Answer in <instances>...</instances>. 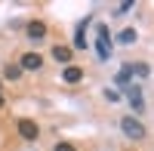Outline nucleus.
<instances>
[{
	"label": "nucleus",
	"instance_id": "obj_3",
	"mask_svg": "<svg viewBox=\"0 0 154 151\" xmlns=\"http://www.w3.org/2000/svg\"><path fill=\"white\" fill-rule=\"evenodd\" d=\"M16 130H19L22 139H28V142H34L37 136H40V130H37V123H34L31 117H19V120H16Z\"/></svg>",
	"mask_w": 154,
	"mask_h": 151
},
{
	"label": "nucleus",
	"instance_id": "obj_12",
	"mask_svg": "<svg viewBox=\"0 0 154 151\" xmlns=\"http://www.w3.org/2000/svg\"><path fill=\"white\" fill-rule=\"evenodd\" d=\"M3 74H6V80H19V77H22V68H19V65H6Z\"/></svg>",
	"mask_w": 154,
	"mask_h": 151
},
{
	"label": "nucleus",
	"instance_id": "obj_9",
	"mask_svg": "<svg viewBox=\"0 0 154 151\" xmlns=\"http://www.w3.org/2000/svg\"><path fill=\"white\" fill-rule=\"evenodd\" d=\"M130 77H133V68H130V65H123L120 74L114 77V83H117V86H126V83H130Z\"/></svg>",
	"mask_w": 154,
	"mask_h": 151
},
{
	"label": "nucleus",
	"instance_id": "obj_5",
	"mask_svg": "<svg viewBox=\"0 0 154 151\" xmlns=\"http://www.w3.org/2000/svg\"><path fill=\"white\" fill-rule=\"evenodd\" d=\"M123 90H126V96H130V105H133V111H142V108H145V102H142V90H139V83H126Z\"/></svg>",
	"mask_w": 154,
	"mask_h": 151
},
{
	"label": "nucleus",
	"instance_id": "obj_15",
	"mask_svg": "<svg viewBox=\"0 0 154 151\" xmlns=\"http://www.w3.org/2000/svg\"><path fill=\"white\" fill-rule=\"evenodd\" d=\"M56 151H77V148H74L71 142H59V145H56Z\"/></svg>",
	"mask_w": 154,
	"mask_h": 151
},
{
	"label": "nucleus",
	"instance_id": "obj_4",
	"mask_svg": "<svg viewBox=\"0 0 154 151\" xmlns=\"http://www.w3.org/2000/svg\"><path fill=\"white\" fill-rule=\"evenodd\" d=\"M25 34H28V40H43L46 37V25L40 19H31L28 25H25Z\"/></svg>",
	"mask_w": 154,
	"mask_h": 151
},
{
	"label": "nucleus",
	"instance_id": "obj_16",
	"mask_svg": "<svg viewBox=\"0 0 154 151\" xmlns=\"http://www.w3.org/2000/svg\"><path fill=\"white\" fill-rule=\"evenodd\" d=\"M105 99H108V102H117V99H120V93H114V90H105Z\"/></svg>",
	"mask_w": 154,
	"mask_h": 151
},
{
	"label": "nucleus",
	"instance_id": "obj_11",
	"mask_svg": "<svg viewBox=\"0 0 154 151\" xmlns=\"http://www.w3.org/2000/svg\"><path fill=\"white\" fill-rule=\"evenodd\" d=\"M117 40H120L123 46H130V43L136 40V31H133V28H126V31H120V34H117Z\"/></svg>",
	"mask_w": 154,
	"mask_h": 151
},
{
	"label": "nucleus",
	"instance_id": "obj_2",
	"mask_svg": "<svg viewBox=\"0 0 154 151\" xmlns=\"http://www.w3.org/2000/svg\"><path fill=\"white\" fill-rule=\"evenodd\" d=\"M120 130H123V136H130V139H145V127L139 123V117H123Z\"/></svg>",
	"mask_w": 154,
	"mask_h": 151
},
{
	"label": "nucleus",
	"instance_id": "obj_8",
	"mask_svg": "<svg viewBox=\"0 0 154 151\" xmlns=\"http://www.w3.org/2000/svg\"><path fill=\"white\" fill-rule=\"evenodd\" d=\"M71 56H74V53H71V46H53V59H56V62H62L65 68H68Z\"/></svg>",
	"mask_w": 154,
	"mask_h": 151
},
{
	"label": "nucleus",
	"instance_id": "obj_1",
	"mask_svg": "<svg viewBox=\"0 0 154 151\" xmlns=\"http://www.w3.org/2000/svg\"><path fill=\"white\" fill-rule=\"evenodd\" d=\"M96 56L102 62H108L111 59V31H108V25H96Z\"/></svg>",
	"mask_w": 154,
	"mask_h": 151
},
{
	"label": "nucleus",
	"instance_id": "obj_10",
	"mask_svg": "<svg viewBox=\"0 0 154 151\" xmlns=\"http://www.w3.org/2000/svg\"><path fill=\"white\" fill-rule=\"evenodd\" d=\"M83 28H86V22L77 25V34H74V46L77 49H86V37H83Z\"/></svg>",
	"mask_w": 154,
	"mask_h": 151
},
{
	"label": "nucleus",
	"instance_id": "obj_14",
	"mask_svg": "<svg viewBox=\"0 0 154 151\" xmlns=\"http://www.w3.org/2000/svg\"><path fill=\"white\" fill-rule=\"evenodd\" d=\"M136 77H148V65H130Z\"/></svg>",
	"mask_w": 154,
	"mask_h": 151
},
{
	"label": "nucleus",
	"instance_id": "obj_6",
	"mask_svg": "<svg viewBox=\"0 0 154 151\" xmlns=\"http://www.w3.org/2000/svg\"><path fill=\"white\" fill-rule=\"evenodd\" d=\"M40 65H43V56H40V53H25L19 68H22V71H37Z\"/></svg>",
	"mask_w": 154,
	"mask_h": 151
},
{
	"label": "nucleus",
	"instance_id": "obj_13",
	"mask_svg": "<svg viewBox=\"0 0 154 151\" xmlns=\"http://www.w3.org/2000/svg\"><path fill=\"white\" fill-rule=\"evenodd\" d=\"M133 6H136V3H133V0H123V3H120L117 9H114V16H123V12H130Z\"/></svg>",
	"mask_w": 154,
	"mask_h": 151
},
{
	"label": "nucleus",
	"instance_id": "obj_17",
	"mask_svg": "<svg viewBox=\"0 0 154 151\" xmlns=\"http://www.w3.org/2000/svg\"><path fill=\"white\" fill-rule=\"evenodd\" d=\"M3 105H6V102H3V96H0V108H3Z\"/></svg>",
	"mask_w": 154,
	"mask_h": 151
},
{
	"label": "nucleus",
	"instance_id": "obj_7",
	"mask_svg": "<svg viewBox=\"0 0 154 151\" xmlns=\"http://www.w3.org/2000/svg\"><path fill=\"white\" fill-rule=\"evenodd\" d=\"M62 80H65V83H80L83 80V71L77 68V65H68L65 71H62Z\"/></svg>",
	"mask_w": 154,
	"mask_h": 151
}]
</instances>
